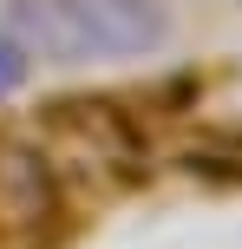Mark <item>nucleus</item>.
I'll return each instance as SVG.
<instances>
[{
  "label": "nucleus",
  "instance_id": "f257e3e1",
  "mask_svg": "<svg viewBox=\"0 0 242 249\" xmlns=\"http://www.w3.org/2000/svg\"><path fill=\"white\" fill-rule=\"evenodd\" d=\"M7 33L26 59L52 66H112L151 59L170 46L164 0H7Z\"/></svg>",
  "mask_w": 242,
  "mask_h": 249
},
{
  "label": "nucleus",
  "instance_id": "f03ea898",
  "mask_svg": "<svg viewBox=\"0 0 242 249\" xmlns=\"http://www.w3.org/2000/svg\"><path fill=\"white\" fill-rule=\"evenodd\" d=\"M26 66H33V59L20 53V39H13L7 26H0V99H13V92L26 86Z\"/></svg>",
  "mask_w": 242,
  "mask_h": 249
}]
</instances>
